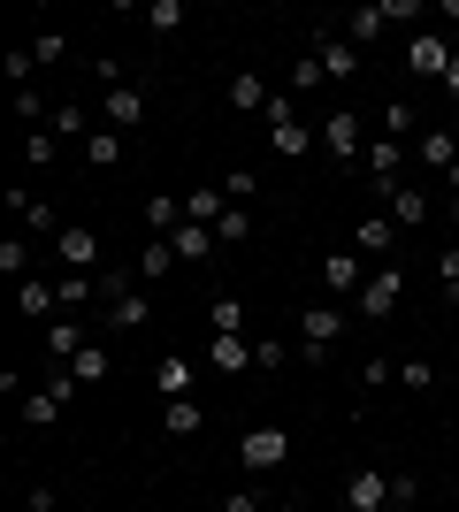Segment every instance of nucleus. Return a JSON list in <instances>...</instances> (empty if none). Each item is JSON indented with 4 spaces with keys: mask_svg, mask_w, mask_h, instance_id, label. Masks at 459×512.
<instances>
[{
    "mask_svg": "<svg viewBox=\"0 0 459 512\" xmlns=\"http://www.w3.org/2000/svg\"><path fill=\"white\" fill-rule=\"evenodd\" d=\"M54 253H62L69 268H77V276H85L92 260H100V237H92L85 222H62V230H54Z\"/></svg>",
    "mask_w": 459,
    "mask_h": 512,
    "instance_id": "f8f14e48",
    "label": "nucleus"
},
{
    "mask_svg": "<svg viewBox=\"0 0 459 512\" xmlns=\"http://www.w3.org/2000/svg\"><path fill=\"white\" fill-rule=\"evenodd\" d=\"M169 268H176V245H169V237H153L146 253H138V268H131V276H138V283H161Z\"/></svg>",
    "mask_w": 459,
    "mask_h": 512,
    "instance_id": "cd10ccee",
    "label": "nucleus"
},
{
    "mask_svg": "<svg viewBox=\"0 0 459 512\" xmlns=\"http://www.w3.org/2000/svg\"><path fill=\"white\" fill-rule=\"evenodd\" d=\"M207 329H215V337H245V306L238 299H215V306H207Z\"/></svg>",
    "mask_w": 459,
    "mask_h": 512,
    "instance_id": "2f4dec72",
    "label": "nucleus"
},
{
    "mask_svg": "<svg viewBox=\"0 0 459 512\" xmlns=\"http://www.w3.org/2000/svg\"><path fill=\"white\" fill-rule=\"evenodd\" d=\"M46 130H54V138H92V130H100V123H92V115H85V107H77V100H62V107H54V115H46Z\"/></svg>",
    "mask_w": 459,
    "mask_h": 512,
    "instance_id": "bb28decb",
    "label": "nucleus"
},
{
    "mask_svg": "<svg viewBox=\"0 0 459 512\" xmlns=\"http://www.w3.org/2000/svg\"><path fill=\"white\" fill-rule=\"evenodd\" d=\"M207 367H215V375H245V367H253V337H215L207 344Z\"/></svg>",
    "mask_w": 459,
    "mask_h": 512,
    "instance_id": "412c9836",
    "label": "nucleus"
},
{
    "mask_svg": "<svg viewBox=\"0 0 459 512\" xmlns=\"http://www.w3.org/2000/svg\"><path fill=\"white\" fill-rule=\"evenodd\" d=\"M100 115H108V130H123V138H131V130L146 123V92H138V85H108Z\"/></svg>",
    "mask_w": 459,
    "mask_h": 512,
    "instance_id": "0eeeda50",
    "label": "nucleus"
},
{
    "mask_svg": "<svg viewBox=\"0 0 459 512\" xmlns=\"http://www.w3.org/2000/svg\"><path fill=\"white\" fill-rule=\"evenodd\" d=\"M391 245H398V222H391V214H368V222L352 230V253H383V260H391Z\"/></svg>",
    "mask_w": 459,
    "mask_h": 512,
    "instance_id": "4be33fe9",
    "label": "nucleus"
},
{
    "mask_svg": "<svg viewBox=\"0 0 459 512\" xmlns=\"http://www.w3.org/2000/svg\"><path fill=\"white\" fill-rule=\"evenodd\" d=\"M169 245H176V260H199V268H207V260H215V245H222V237L207 230V222H184V230H176Z\"/></svg>",
    "mask_w": 459,
    "mask_h": 512,
    "instance_id": "5701e85b",
    "label": "nucleus"
},
{
    "mask_svg": "<svg viewBox=\"0 0 459 512\" xmlns=\"http://www.w3.org/2000/svg\"><path fill=\"white\" fill-rule=\"evenodd\" d=\"M444 92H452V100H459V54H452V62H444Z\"/></svg>",
    "mask_w": 459,
    "mask_h": 512,
    "instance_id": "8fccbe9b",
    "label": "nucleus"
},
{
    "mask_svg": "<svg viewBox=\"0 0 459 512\" xmlns=\"http://www.w3.org/2000/svg\"><path fill=\"white\" fill-rule=\"evenodd\" d=\"M23 512H62V497H54V490H31V497H23Z\"/></svg>",
    "mask_w": 459,
    "mask_h": 512,
    "instance_id": "09e8293b",
    "label": "nucleus"
},
{
    "mask_svg": "<svg viewBox=\"0 0 459 512\" xmlns=\"http://www.w3.org/2000/svg\"><path fill=\"white\" fill-rule=\"evenodd\" d=\"M62 46H69L62 31H39V39H31V54H39V69H46V62H62Z\"/></svg>",
    "mask_w": 459,
    "mask_h": 512,
    "instance_id": "c03bdc74",
    "label": "nucleus"
},
{
    "mask_svg": "<svg viewBox=\"0 0 459 512\" xmlns=\"http://www.w3.org/2000/svg\"><path fill=\"white\" fill-rule=\"evenodd\" d=\"M108 329H123V337H138V329H153V299H146V291H123V299L108 306Z\"/></svg>",
    "mask_w": 459,
    "mask_h": 512,
    "instance_id": "f3484780",
    "label": "nucleus"
},
{
    "mask_svg": "<svg viewBox=\"0 0 459 512\" xmlns=\"http://www.w3.org/2000/svg\"><path fill=\"white\" fill-rule=\"evenodd\" d=\"M268 146L284 153V161H299V153H314V146H322V130H306L299 115H291V123H268Z\"/></svg>",
    "mask_w": 459,
    "mask_h": 512,
    "instance_id": "aec40b11",
    "label": "nucleus"
},
{
    "mask_svg": "<svg viewBox=\"0 0 459 512\" xmlns=\"http://www.w3.org/2000/svg\"><path fill=\"white\" fill-rule=\"evenodd\" d=\"M153 390H161V398H192V360H184V352H161V360H153Z\"/></svg>",
    "mask_w": 459,
    "mask_h": 512,
    "instance_id": "a211bd4d",
    "label": "nucleus"
},
{
    "mask_svg": "<svg viewBox=\"0 0 459 512\" xmlns=\"http://www.w3.org/2000/svg\"><path fill=\"white\" fill-rule=\"evenodd\" d=\"M85 329H77V314H62V321H46V352H54V367H69L77 352H85Z\"/></svg>",
    "mask_w": 459,
    "mask_h": 512,
    "instance_id": "6ab92c4d",
    "label": "nucleus"
},
{
    "mask_svg": "<svg viewBox=\"0 0 459 512\" xmlns=\"http://www.w3.org/2000/svg\"><path fill=\"white\" fill-rule=\"evenodd\" d=\"M54 153H62V138H54V130H23V161H31V169H46V161H54Z\"/></svg>",
    "mask_w": 459,
    "mask_h": 512,
    "instance_id": "473e14b6",
    "label": "nucleus"
},
{
    "mask_svg": "<svg viewBox=\"0 0 459 512\" xmlns=\"http://www.w3.org/2000/svg\"><path fill=\"white\" fill-rule=\"evenodd\" d=\"M31 77H39V54H31V46H8V85H31Z\"/></svg>",
    "mask_w": 459,
    "mask_h": 512,
    "instance_id": "e433bc0d",
    "label": "nucleus"
},
{
    "mask_svg": "<svg viewBox=\"0 0 459 512\" xmlns=\"http://www.w3.org/2000/svg\"><path fill=\"white\" fill-rule=\"evenodd\" d=\"M406 130H414V107L391 100V107H383V138H406Z\"/></svg>",
    "mask_w": 459,
    "mask_h": 512,
    "instance_id": "ea45409f",
    "label": "nucleus"
},
{
    "mask_svg": "<svg viewBox=\"0 0 459 512\" xmlns=\"http://www.w3.org/2000/svg\"><path fill=\"white\" fill-rule=\"evenodd\" d=\"M108 344H85V352H77V360H69V375H77V383H108Z\"/></svg>",
    "mask_w": 459,
    "mask_h": 512,
    "instance_id": "c756f323",
    "label": "nucleus"
},
{
    "mask_svg": "<svg viewBox=\"0 0 459 512\" xmlns=\"http://www.w3.org/2000/svg\"><path fill=\"white\" fill-rule=\"evenodd\" d=\"M215 512H261V497H253V490H230V497H222Z\"/></svg>",
    "mask_w": 459,
    "mask_h": 512,
    "instance_id": "de8ad7c7",
    "label": "nucleus"
},
{
    "mask_svg": "<svg viewBox=\"0 0 459 512\" xmlns=\"http://www.w3.org/2000/svg\"><path fill=\"white\" fill-rule=\"evenodd\" d=\"M0 276H8V283H31V245H23V237H0Z\"/></svg>",
    "mask_w": 459,
    "mask_h": 512,
    "instance_id": "7c9ffc66",
    "label": "nucleus"
},
{
    "mask_svg": "<svg viewBox=\"0 0 459 512\" xmlns=\"http://www.w3.org/2000/svg\"><path fill=\"white\" fill-rule=\"evenodd\" d=\"M123 291H131V268H108V276H100V299L115 306V299H123Z\"/></svg>",
    "mask_w": 459,
    "mask_h": 512,
    "instance_id": "49530a36",
    "label": "nucleus"
},
{
    "mask_svg": "<svg viewBox=\"0 0 459 512\" xmlns=\"http://www.w3.org/2000/svg\"><path fill=\"white\" fill-rule=\"evenodd\" d=\"M360 161H368V176L383 184V192H398V184H406V146H398V138H375Z\"/></svg>",
    "mask_w": 459,
    "mask_h": 512,
    "instance_id": "6e6552de",
    "label": "nucleus"
},
{
    "mask_svg": "<svg viewBox=\"0 0 459 512\" xmlns=\"http://www.w3.org/2000/svg\"><path fill=\"white\" fill-rule=\"evenodd\" d=\"M291 459V436L284 428H245V444H238V467L245 474H276Z\"/></svg>",
    "mask_w": 459,
    "mask_h": 512,
    "instance_id": "f03ea898",
    "label": "nucleus"
},
{
    "mask_svg": "<svg viewBox=\"0 0 459 512\" xmlns=\"http://www.w3.org/2000/svg\"><path fill=\"white\" fill-rule=\"evenodd\" d=\"M437 276H444V299H459V245H444V260H437Z\"/></svg>",
    "mask_w": 459,
    "mask_h": 512,
    "instance_id": "a18cd8bd",
    "label": "nucleus"
},
{
    "mask_svg": "<svg viewBox=\"0 0 459 512\" xmlns=\"http://www.w3.org/2000/svg\"><path fill=\"white\" fill-rule=\"evenodd\" d=\"M414 161H421L429 176H452V161H459V138H452V130H421V138H414Z\"/></svg>",
    "mask_w": 459,
    "mask_h": 512,
    "instance_id": "4468645a",
    "label": "nucleus"
},
{
    "mask_svg": "<svg viewBox=\"0 0 459 512\" xmlns=\"http://www.w3.org/2000/svg\"><path fill=\"white\" fill-rule=\"evenodd\" d=\"M261 512H299V505H261Z\"/></svg>",
    "mask_w": 459,
    "mask_h": 512,
    "instance_id": "864d4df0",
    "label": "nucleus"
},
{
    "mask_svg": "<svg viewBox=\"0 0 459 512\" xmlns=\"http://www.w3.org/2000/svg\"><path fill=\"white\" fill-rule=\"evenodd\" d=\"M314 62H322V77L345 85V77H360V46H352L345 31H322V39H314Z\"/></svg>",
    "mask_w": 459,
    "mask_h": 512,
    "instance_id": "423d86ee",
    "label": "nucleus"
},
{
    "mask_svg": "<svg viewBox=\"0 0 459 512\" xmlns=\"http://www.w3.org/2000/svg\"><path fill=\"white\" fill-rule=\"evenodd\" d=\"M215 237H222V245H245V237H253V214H245V207H230V214L215 222Z\"/></svg>",
    "mask_w": 459,
    "mask_h": 512,
    "instance_id": "4c0bfd02",
    "label": "nucleus"
},
{
    "mask_svg": "<svg viewBox=\"0 0 459 512\" xmlns=\"http://www.w3.org/2000/svg\"><path fill=\"white\" fill-rule=\"evenodd\" d=\"M360 283H368V260L360 253H322V291H337V299H360Z\"/></svg>",
    "mask_w": 459,
    "mask_h": 512,
    "instance_id": "1a4fd4ad",
    "label": "nucleus"
},
{
    "mask_svg": "<svg viewBox=\"0 0 459 512\" xmlns=\"http://www.w3.org/2000/svg\"><path fill=\"white\" fill-rule=\"evenodd\" d=\"M429 214H437V199L421 192V184H398V192H391V222H398V230H421Z\"/></svg>",
    "mask_w": 459,
    "mask_h": 512,
    "instance_id": "dca6fc26",
    "label": "nucleus"
},
{
    "mask_svg": "<svg viewBox=\"0 0 459 512\" xmlns=\"http://www.w3.org/2000/svg\"><path fill=\"white\" fill-rule=\"evenodd\" d=\"M337 337H345V314H337V306H306L299 314V360H322Z\"/></svg>",
    "mask_w": 459,
    "mask_h": 512,
    "instance_id": "20e7f679",
    "label": "nucleus"
},
{
    "mask_svg": "<svg viewBox=\"0 0 459 512\" xmlns=\"http://www.w3.org/2000/svg\"><path fill=\"white\" fill-rule=\"evenodd\" d=\"M16 115H23V123H31V130L46 123V107H39V85H23V92H16Z\"/></svg>",
    "mask_w": 459,
    "mask_h": 512,
    "instance_id": "37998d69",
    "label": "nucleus"
},
{
    "mask_svg": "<svg viewBox=\"0 0 459 512\" xmlns=\"http://www.w3.org/2000/svg\"><path fill=\"white\" fill-rule=\"evenodd\" d=\"M161 428H169V436H199V428H207L199 398H169V406H161Z\"/></svg>",
    "mask_w": 459,
    "mask_h": 512,
    "instance_id": "393cba45",
    "label": "nucleus"
},
{
    "mask_svg": "<svg viewBox=\"0 0 459 512\" xmlns=\"http://www.w3.org/2000/svg\"><path fill=\"white\" fill-rule=\"evenodd\" d=\"M123 153H131V138H123V130H108V123H100V130L85 138V161H92V169H115Z\"/></svg>",
    "mask_w": 459,
    "mask_h": 512,
    "instance_id": "b1692460",
    "label": "nucleus"
},
{
    "mask_svg": "<svg viewBox=\"0 0 459 512\" xmlns=\"http://www.w3.org/2000/svg\"><path fill=\"white\" fill-rule=\"evenodd\" d=\"M16 314H23V321H39V329H46V321L62 314V291H54V283H46V276L16 283Z\"/></svg>",
    "mask_w": 459,
    "mask_h": 512,
    "instance_id": "9b49d317",
    "label": "nucleus"
},
{
    "mask_svg": "<svg viewBox=\"0 0 459 512\" xmlns=\"http://www.w3.org/2000/svg\"><path fill=\"white\" fill-rule=\"evenodd\" d=\"M398 299H406V276H398L391 260H383V268H368V283H360V314H368V321H391Z\"/></svg>",
    "mask_w": 459,
    "mask_h": 512,
    "instance_id": "7ed1b4c3",
    "label": "nucleus"
},
{
    "mask_svg": "<svg viewBox=\"0 0 459 512\" xmlns=\"http://www.w3.org/2000/svg\"><path fill=\"white\" fill-rule=\"evenodd\" d=\"M253 192H261V176H253V169H230V176H222V199H230V207L253 199Z\"/></svg>",
    "mask_w": 459,
    "mask_h": 512,
    "instance_id": "58836bf2",
    "label": "nucleus"
},
{
    "mask_svg": "<svg viewBox=\"0 0 459 512\" xmlns=\"http://www.w3.org/2000/svg\"><path fill=\"white\" fill-rule=\"evenodd\" d=\"M222 214H230V199H222V192H207V184H199V192L184 199V222H207V230H215Z\"/></svg>",
    "mask_w": 459,
    "mask_h": 512,
    "instance_id": "c85d7f7f",
    "label": "nucleus"
},
{
    "mask_svg": "<svg viewBox=\"0 0 459 512\" xmlns=\"http://www.w3.org/2000/svg\"><path fill=\"white\" fill-rule=\"evenodd\" d=\"M77 390H85V383H77V375H69V367H62V375H54V383H39V390H23V398H16L23 428H54V421H62V406H77Z\"/></svg>",
    "mask_w": 459,
    "mask_h": 512,
    "instance_id": "f257e3e1",
    "label": "nucleus"
},
{
    "mask_svg": "<svg viewBox=\"0 0 459 512\" xmlns=\"http://www.w3.org/2000/svg\"><path fill=\"white\" fill-rule=\"evenodd\" d=\"M291 352H299V344H284V337H253V367H261V375H268V367H284Z\"/></svg>",
    "mask_w": 459,
    "mask_h": 512,
    "instance_id": "c9c22d12",
    "label": "nucleus"
},
{
    "mask_svg": "<svg viewBox=\"0 0 459 512\" xmlns=\"http://www.w3.org/2000/svg\"><path fill=\"white\" fill-rule=\"evenodd\" d=\"M444 222H452V230H459V192H452V199H444Z\"/></svg>",
    "mask_w": 459,
    "mask_h": 512,
    "instance_id": "3c124183",
    "label": "nucleus"
},
{
    "mask_svg": "<svg viewBox=\"0 0 459 512\" xmlns=\"http://www.w3.org/2000/svg\"><path fill=\"white\" fill-rule=\"evenodd\" d=\"M444 62H452L444 31H414V39H406V69H414V77H444Z\"/></svg>",
    "mask_w": 459,
    "mask_h": 512,
    "instance_id": "9d476101",
    "label": "nucleus"
},
{
    "mask_svg": "<svg viewBox=\"0 0 459 512\" xmlns=\"http://www.w3.org/2000/svg\"><path fill=\"white\" fill-rule=\"evenodd\" d=\"M222 100L238 107V115H268V100H276V92L261 85V69H238V77H230V85H222Z\"/></svg>",
    "mask_w": 459,
    "mask_h": 512,
    "instance_id": "ddd939ff",
    "label": "nucleus"
},
{
    "mask_svg": "<svg viewBox=\"0 0 459 512\" xmlns=\"http://www.w3.org/2000/svg\"><path fill=\"white\" fill-rule=\"evenodd\" d=\"M8 207H16L23 222H31V230H54V207H46V199H31V192H8Z\"/></svg>",
    "mask_w": 459,
    "mask_h": 512,
    "instance_id": "f704fd0d",
    "label": "nucleus"
},
{
    "mask_svg": "<svg viewBox=\"0 0 459 512\" xmlns=\"http://www.w3.org/2000/svg\"><path fill=\"white\" fill-rule=\"evenodd\" d=\"M146 31H161V39L184 31V0H153V8H146Z\"/></svg>",
    "mask_w": 459,
    "mask_h": 512,
    "instance_id": "72a5a7b5",
    "label": "nucleus"
},
{
    "mask_svg": "<svg viewBox=\"0 0 459 512\" xmlns=\"http://www.w3.org/2000/svg\"><path fill=\"white\" fill-rule=\"evenodd\" d=\"M383 497H391L383 467H352V482H345V505H352V512H383Z\"/></svg>",
    "mask_w": 459,
    "mask_h": 512,
    "instance_id": "2eb2a0df",
    "label": "nucleus"
},
{
    "mask_svg": "<svg viewBox=\"0 0 459 512\" xmlns=\"http://www.w3.org/2000/svg\"><path fill=\"white\" fill-rule=\"evenodd\" d=\"M398 383H406V390H429V383H437V367H429V360H398Z\"/></svg>",
    "mask_w": 459,
    "mask_h": 512,
    "instance_id": "a19ab883",
    "label": "nucleus"
},
{
    "mask_svg": "<svg viewBox=\"0 0 459 512\" xmlns=\"http://www.w3.org/2000/svg\"><path fill=\"white\" fill-rule=\"evenodd\" d=\"M444 184H452V192H459V161H452V176H444Z\"/></svg>",
    "mask_w": 459,
    "mask_h": 512,
    "instance_id": "603ef678",
    "label": "nucleus"
},
{
    "mask_svg": "<svg viewBox=\"0 0 459 512\" xmlns=\"http://www.w3.org/2000/svg\"><path fill=\"white\" fill-rule=\"evenodd\" d=\"M360 383H368V390H391L398 383V360H368V367H360Z\"/></svg>",
    "mask_w": 459,
    "mask_h": 512,
    "instance_id": "79ce46f5",
    "label": "nucleus"
},
{
    "mask_svg": "<svg viewBox=\"0 0 459 512\" xmlns=\"http://www.w3.org/2000/svg\"><path fill=\"white\" fill-rule=\"evenodd\" d=\"M383 31H391V16H383V8H352V16H345V39H352V46H375Z\"/></svg>",
    "mask_w": 459,
    "mask_h": 512,
    "instance_id": "a878e982",
    "label": "nucleus"
},
{
    "mask_svg": "<svg viewBox=\"0 0 459 512\" xmlns=\"http://www.w3.org/2000/svg\"><path fill=\"white\" fill-rule=\"evenodd\" d=\"M368 138V123L352 115V107H337V115H322V153H337V161H352V153H368L360 146Z\"/></svg>",
    "mask_w": 459,
    "mask_h": 512,
    "instance_id": "39448f33",
    "label": "nucleus"
}]
</instances>
